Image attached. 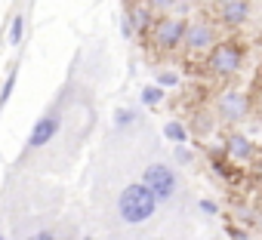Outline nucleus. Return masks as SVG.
<instances>
[{
    "mask_svg": "<svg viewBox=\"0 0 262 240\" xmlns=\"http://www.w3.org/2000/svg\"><path fill=\"white\" fill-rule=\"evenodd\" d=\"M120 37H126V40H133V37H136V31H133V25H129L126 16H120Z\"/></svg>",
    "mask_w": 262,
    "mask_h": 240,
    "instance_id": "obj_21",
    "label": "nucleus"
},
{
    "mask_svg": "<svg viewBox=\"0 0 262 240\" xmlns=\"http://www.w3.org/2000/svg\"><path fill=\"white\" fill-rule=\"evenodd\" d=\"M225 160H231V163H247V160H253V154H256V145H253V139L247 136V133H231V136H225Z\"/></svg>",
    "mask_w": 262,
    "mask_h": 240,
    "instance_id": "obj_8",
    "label": "nucleus"
},
{
    "mask_svg": "<svg viewBox=\"0 0 262 240\" xmlns=\"http://www.w3.org/2000/svg\"><path fill=\"white\" fill-rule=\"evenodd\" d=\"M213 4H216V7H222V4H225V0H213Z\"/></svg>",
    "mask_w": 262,
    "mask_h": 240,
    "instance_id": "obj_24",
    "label": "nucleus"
},
{
    "mask_svg": "<svg viewBox=\"0 0 262 240\" xmlns=\"http://www.w3.org/2000/svg\"><path fill=\"white\" fill-rule=\"evenodd\" d=\"M59 133H62V114L59 111H47V114L37 117V124L28 133V148H47Z\"/></svg>",
    "mask_w": 262,
    "mask_h": 240,
    "instance_id": "obj_6",
    "label": "nucleus"
},
{
    "mask_svg": "<svg viewBox=\"0 0 262 240\" xmlns=\"http://www.w3.org/2000/svg\"><path fill=\"white\" fill-rule=\"evenodd\" d=\"M0 240H7V237H4V234H0Z\"/></svg>",
    "mask_w": 262,
    "mask_h": 240,
    "instance_id": "obj_25",
    "label": "nucleus"
},
{
    "mask_svg": "<svg viewBox=\"0 0 262 240\" xmlns=\"http://www.w3.org/2000/svg\"><path fill=\"white\" fill-rule=\"evenodd\" d=\"M158 203H161L158 194L145 182H133L117 197V215H120L123 225H145L158 212Z\"/></svg>",
    "mask_w": 262,
    "mask_h": 240,
    "instance_id": "obj_1",
    "label": "nucleus"
},
{
    "mask_svg": "<svg viewBox=\"0 0 262 240\" xmlns=\"http://www.w3.org/2000/svg\"><path fill=\"white\" fill-rule=\"evenodd\" d=\"M123 16L129 19V25H133V31H136V34L151 31V28H155V19H158V13H155L148 4H133V7H129Z\"/></svg>",
    "mask_w": 262,
    "mask_h": 240,
    "instance_id": "obj_10",
    "label": "nucleus"
},
{
    "mask_svg": "<svg viewBox=\"0 0 262 240\" xmlns=\"http://www.w3.org/2000/svg\"><path fill=\"white\" fill-rule=\"evenodd\" d=\"M28 240H59V234H56V231H50V228H43V231H34Z\"/></svg>",
    "mask_w": 262,
    "mask_h": 240,
    "instance_id": "obj_22",
    "label": "nucleus"
},
{
    "mask_svg": "<svg viewBox=\"0 0 262 240\" xmlns=\"http://www.w3.org/2000/svg\"><path fill=\"white\" fill-rule=\"evenodd\" d=\"M198 209H201L204 215H216V212H219V203L210 200V197H201V200H198Z\"/></svg>",
    "mask_w": 262,
    "mask_h": 240,
    "instance_id": "obj_19",
    "label": "nucleus"
},
{
    "mask_svg": "<svg viewBox=\"0 0 262 240\" xmlns=\"http://www.w3.org/2000/svg\"><path fill=\"white\" fill-rule=\"evenodd\" d=\"M139 120H142V111H136V108H117V111L111 114L114 130H129V127H136Z\"/></svg>",
    "mask_w": 262,
    "mask_h": 240,
    "instance_id": "obj_12",
    "label": "nucleus"
},
{
    "mask_svg": "<svg viewBox=\"0 0 262 240\" xmlns=\"http://www.w3.org/2000/svg\"><path fill=\"white\" fill-rule=\"evenodd\" d=\"M145 4L155 10V13H173L179 7V0H145Z\"/></svg>",
    "mask_w": 262,
    "mask_h": 240,
    "instance_id": "obj_18",
    "label": "nucleus"
},
{
    "mask_svg": "<svg viewBox=\"0 0 262 240\" xmlns=\"http://www.w3.org/2000/svg\"><path fill=\"white\" fill-rule=\"evenodd\" d=\"M228 240H253V237H250V231H247V228L231 225V228H228Z\"/></svg>",
    "mask_w": 262,
    "mask_h": 240,
    "instance_id": "obj_20",
    "label": "nucleus"
},
{
    "mask_svg": "<svg viewBox=\"0 0 262 240\" xmlns=\"http://www.w3.org/2000/svg\"><path fill=\"white\" fill-rule=\"evenodd\" d=\"M142 182L158 194V200L161 203H167L176 191H179V179H176V170L170 166V163H148L145 166V173H142Z\"/></svg>",
    "mask_w": 262,
    "mask_h": 240,
    "instance_id": "obj_3",
    "label": "nucleus"
},
{
    "mask_svg": "<svg viewBox=\"0 0 262 240\" xmlns=\"http://www.w3.org/2000/svg\"><path fill=\"white\" fill-rule=\"evenodd\" d=\"M167 99V89L161 86V83H151V86H142V92H139V102L145 105V108H158L161 102Z\"/></svg>",
    "mask_w": 262,
    "mask_h": 240,
    "instance_id": "obj_13",
    "label": "nucleus"
},
{
    "mask_svg": "<svg viewBox=\"0 0 262 240\" xmlns=\"http://www.w3.org/2000/svg\"><path fill=\"white\" fill-rule=\"evenodd\" d=\"M182 46H185L188 53H210V50L216 46V28H213L210 22H204V19L188 22Z\"/></svg>",
    "mask_w": 262,
    "mask_h": 240,
    "instance_id": "obj_7",
    "label": "nucleus"
},
{
    "mask_svg": "<svg viewBox=\"0 0 262 240\" xmlns=\"http://www.w3.org/2000/svg\"><path fill=\"white\" fill-rule=\"evenodd\" d=\"M161 133H164V139H167V142H173V145H185V142L191 139V127H188V124H182V120H167Z\"/></svg>",
    "mask_w": 262,
    "mask_h": 240,
    "instance_id": "obj_11",
    "label": "nucleus"
},
{
    "mask_svg": "<svg viewBox=\"0 0 262 240\" xmlns=\"http://www.w3.org/2000/svg\"><path fill=\"white\" fill-rule=\"evenodd\" d=\"M7 40H10V46H19V43L25 40V16H22V13H16V16H13Z\"/></svg>",
    "mask_w": 262,
    "mask_h": 240,
    "instance_id": "obj_16",
    "label": "nucleus"
},
{
    "mask_svg": "<svg viewBox=\"0 0 262 240\" xmlns=\"http://www.w3.org/2000/svg\"><path fill=\"white\" fill-rule=\"evenodd\" d=\"M219 19L225 28H241L250 19V0H225L219 7Z\"/></svg>",
    "mask_w": 262,
    "mask_h": 240,
    "instance_id": "obj_9",
    "label": "nucleus"
},
{
    "mask_svg": "<svg viewBox=\"0 0 262 240\" xmlns=\"http://www.w3.org/2000/svg\"><path fill=\"white\" fill-rule=\"evenodd\" d=\"M185 28H188V22L182 16H161V19H155L151 40L158 50H176L185 40Z\"/></svg>",
    "mask_w": 262,
    "mask_h": 240,
    "instance_id": "obj_4",
    "label": "nucleus"
},
{
    "mask_svg": "<svg viewBox=\"0 0 262 240\" xmlns=\"http://www.w3.org/2000/svg\"><path fill=\"white\" fill-rule=\"evenodd\" d=\"M194 127H198V133H210V130H213V120H207V117L201 114V117H198V124H194Z\"/></svg>",
    "mask_w": 262,
    "mask_h": 240,
    "instance_id": "obj_23",
    "label": "nucleus"
},
{
    "mask_svg": "<svg viewBox=\"0 0 262 240\" xmlns=\"http://www.w3.org/2000/svg\"><path fill=\"white\" fill-rule=\"evenodd\" d=\"M155 83H161L164 89H176V86H182V74L176 68H158L155 71Z\"/></svg>",
    "mask_w": 262,
    "mask_h": 240,
    "instance_id": "obj_14",
    "label": "nucleus"
},
{
    "mask_svg": "<svg viewBox=\"0 0 262 240\" xmlns=\"http://www.w3.org/2000/svg\"><path fill=\"white\" fill-rule=\"evenodd\" d=\"M216 114L219 120H225V124H241V120L250 114V99L244 89H225L219 99H216Z\"/></svg>",
    "mask_w": 262,
    "mask_h": 240,
    "instance_id": "obj_5",
    "label": "nucleus"
},
{
    "mask_svg": "<svg viewBox=\"0 0 262 240\" xmlns=\"http://www.w3.org/2000/svg\"><path fill=\"white\" fill-rule=\"evenodd\" d=\"M244 68V50L234 40H222L207 53V71L216 77H234Z\"/></svg>",
    "mask_w": 262,
    "mask_h": 240,
    "instance_id": "obj_2",
    "label": "nucleus"
},
{
    "mask_svg": "<svg viewBox=\"0 0 262 240\" xmlns=\"http://www.w3.org/2000/svg\"><path fill=\"white\" fill-rule=\"evenodd\" d=\"M173 160L179 166H191L194 163V148H188V142L185 145H173Z\"/></svg>",
    "mask_w": 262,
    "mask_h": 240,
    "instance_id": "obj_17",
    "label": "nucleus"
},
{
    "mask_svg": "<svg viewBox=\"0 0 262 240\" xmlns=\"http://www.w3.org/2000/svg\"><path fill=\"white\" fill-rule=\"evenodd\" d=\"M16 83H19V68H13V71L7 74V80L0 83V111L10 105V99H13V92H16Z\"/></svg>",
    "mask_w": 262,
    "mask_h": 240,
    "instance_id": "obj_15",
    "label": "nucleus"
}]
</instances>
